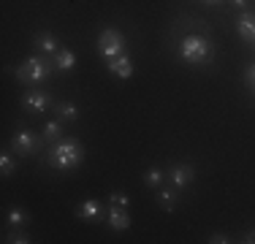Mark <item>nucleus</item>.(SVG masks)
<instances>
[{
    "label": "nucleus",
    "instance_id": "nucleus-9",
    "mask_svg": "<svg viewBox=\"0 0 255 244\" xmlns=\"http://www.w3.org/2000/svg\"><path fill=\"white\" fill-rule=\"evenodd\" d=\"M236 33L247 41V44H255V11H242L236 16Z\"/></svg>",
    "mask_w": 255,
    "mask_h": 244
},
{
    "label": "nucleus",
    "instance_id": "nucleus-19",
    "mask_svg": "<svg viewBox=\"0 0 255 244\" xmlns=\"http://www.w3.org/2000/svg\"><path fill=\"white\" fill-rule=\"evenodd\" d=\"M8 223L14 225V228H19V225H25V223H27V215H25V209H19V206H14V209L8 212Z\"/></svg>",
    "mask_w": 255,
    "mask_h": 244
},
{
    "label": "nucleus",
    "instance_id": "nucleus-10",
    "mask_svg": "<svg viewBox=\"0 0 255 244\" xmlns=\"http://www.w3.org/2000/svg\"><path fill=\"white\" fill-rule=\"evenodd\" d=\"M106 68H109V73H114L117 79H130L133 76V63H130V57H128V52L117 54V57H112V60H106Z\"/></svg>",
    "mask_w": 255,
    "mask_h": 244
},
{
    "label": "nucleus",
    "instance_id": "nucleus-12",
    "mask_svg": "<svg viewBox=\"0 0 255 244\" xmlns=\"http://www.w3.org/2000/svg\"><path fill=\"white\" fill-rule=\"evenodd\" d=\"M106 220L114 231H128L130 228V217H128V209L123 206H112L109 204V212H106Z\"/></svg>",
    "mask_w": 255,
    "mask_h": 244
},
{
    "label": "nucleus",
    "instance_id": "nucleus-3",
    "mask_svg": "<svg viewBox=\"0 0 255 244\" xmlns=\"http://www.w3.org/2000/svg\"><path fill=\"white\" fill-rule=\"evenodd\" d=\"M212 54H215V49H212L209 38H204V35H185L179 41V57L190 65L206 63V60H212Z\"/></svg>",
    "mask_w": 255,
    "mask_h": 244
},
{
    "label": "nucleus",
    "instance_id": "nucleus-17",
    "mask_svg": "<svg viewBox=\"0 0 255 244\" xmlns=\"http://www.w3.org/2000/svg\"><path fill=\"white\" fill-rule=\"evenodd\" d=\"M157 201H160L163 209L174 212V206H177V193H174V190H160V193H157Z\"/></svg>",
    "mask_w": 255,
    "mask_h": 244
},
{
    "label": "nucleus",
    "instance_id": "nucleus-18",
    "mask_svg": "<svg viewBox=\"0 0 255 244\" xmlns=\"http://www.w3.org/2000/svg\"><path fill=\"white\" fill-rule=\"evenodd\" d=\"M14 168H16V160L8 155V152H3V155H0V174L11 176V174H14Z\"/></svg>",
    "mask_w": 255,
    "mask_h": 244
},
{
    "label": "nucleus",
    "instance_id": "nucleus-24",
    "mask_svg": "<svg viewBox=\"0 0 255 244\" xmlns=\"http://www.w3.org/2000/svg\"><path fill=\"white\" fill-rule=\"evenodd\" d=\"M242 242H245V244H255V231H247V234L242 236Z\"/></svg>",
    "mask_w": 255,
    "mask_h": 244
},
{
    "label": "nucleus",
    "instance_id": "nucleus-27",
    "mask_svg": "<svg viewBox=\"0 0 255 244\" xmlns=\"http://www.w3.org/2000/svg\"><path fill=\"white\" fill-rule=\"evenodd\" d=\"M253 46H255V44H253Z\"/></svg>",
    "mask_w": 255,
    "mask_h": 244
},
{
    "label": "nucleus",
    "instance_id": "nucleus-25",
    "mask_svg": "<svg viewBox=\"0 0 255 244\" xmlns=\"http://www.w3.org/2000/svg\"><path fill=\"white\" fill-rule=\"evenodd\" d=\"M228 3L234 5V8H245V5H247V0H228Z\"/></svg>",
    "mask_w": 255,
    "mask_h": 244
},
{
    "label": "nucleus",
    "instance_id": "nucleus-6",
    "mask_svg": "<svg viewBox=\"0 0 255 244\" xmlns=\"http://www.w3.org/2000/svg\"><path fill=\"white\" fill-rule=\"evenodd\" d=\"M193 179H196V168H193L190 163H174V166L168 168V182H171L177 190H185Z\"/></svg>",
    "mask_w": 255,
    "mask_h": 244
},
{
    "label": "nucleus",
    "instance_id": "nucleus-1",
    "mask_svg": "<svg viewBox=\"0 0 255 244\" xmlns=\"http://www.w3.org/2000/svg\"><path fill=\"white\" fill-rule=\"evenodd\" d=\"M84 160V146L76 141V138H60L49 146L46 152V163L54 168V171H74L82 166Z\"/></svg>",
    "mask_w": 255,
    "mask_h": 244
},
{
    "label": "nucleus",
    "instance_id": "nucleus-16",
    "mask_svg": "<svg viewBox=\"0 0 255 244\" xmlns=\"http://www.w3.org/2000/svg\"><path fill=\"white\" fill-rule=\"evenodd\" d=\"M166 179V174H163V168H149L147 174H144V185L147 187H160V182Z\"/></svg>",
    "mask_w": 255,
    "mask_h": 244
},
{
    "label": "nucleus",
    "instance_id": "nucleus-22",
    "mask_svg": "<svg viewBox=\"0 0 255 244\" xmlns=\"http://www.w3.org/2000/svg\"><path fill=\"white\" fill-rule=\"evenodd\" d=\"M245 84L250 87V93H253V98H255V63H250L245 68Z\"/></svg>",
    "mask_w": 255,
    "mask_h": 244
},
{
    "label": "nucleus",
    "instance_id": "nucleus-4",
    "mask_svg": "<svg viewBox=\"0 0 255 244\" xmlns=\"http://www.w3.org/2000/svg\"><path fill=\"white\" fill-rule=\"evenodd\" d=\"M125 35L117 27H103L98 33V54L103 60H112L117 54H125Z\"/></svg>",
    "mask_w": 255,
    "mask_h": 244
},
{
    "label": "nucleus",
    "instance_id": "nucleus-15",
    "mask_svg": "<svg viewBox=\"0 0 255 244\" xmlns=\"http://www.w3.org/2000/svg\"><path fill=\"white\" fill-rule=\"evenodd\" d=\"M60 138H63V120H49L44 125V141L46 144H54V141H60Z\"/></svg>",
    "mask_w": 255,
    "mask_h": 244
},
{
    "label": "nucleus",
    "instance_id": "nucleus-20",
    "mask_svg": "<svg viewBox=\"0 0 255 244\" xmlns=\"http://www.w3.org/2000/svg\"><path fill=\"white\" fill-rule=\"evenodd\" d=\"M5 244H27V242H33V239H30V236L25 234V231H11V234L8 236H5V239H3Z\"/></svg>",
    "mask_w": 255,
    "mask_h": 244
},
{
    "label": "nucleus",
    "instance_id": "nucleus-14",
    "mask_svg": "<svg viewBox=\"0 0 255 244\" xmlns=\"http://www.w3.org/2000/svg\"><path fill=\"white\" fill-rule=\"evenodd\" d=\"M54 112H57V120H63V122H76L79 120V109H76V103H71V101H57L54 103Z\"/></svg>",
    "mask_w": 255,
    "mask_h": 244
},
{
    "label": "nucleus",
    "instance_id": "nucleus-13",
    "mask_svg": "<svg viewBox=\"0 0 255 244\" xmlns=\"http://www.w3.org/2000/svg\"><path fill=\"white\" fill-rule=\"evenodd\" d=\"M52 60H54V68L57 71H71L76 65V54L71 52V49H65V46H60V52L52 54Z\"/></svg>",
    "mask_w": 255,
    "mask_h": 244
},
{
    "label": "nucleus",
    "instance_id": "nucleus-11",
    "mask_svg": "<svg viewBox=\"0 0 255 244\" xmlns=\"http://www.w3.org/2000/svg\"><path fill=\"white\" fill-rule=\"evenodd\" d=\"M35 49H38L41 54H57L60 52V41L57 35L49 33V30H41V33H35Z\"/></svg>",
    "mask_w": 255,
    "mask_h": 244
},
{
    "label": "nucleus",
    "instance_id": "nucleus-23",
    "mask_svg": "<svg viewBox=\"0 0 255 244\" xmlns=\"http://www.w3.org/2000/svg\"><path fill=\"white\" fill-rule=\"evenodd\" d=\"M209 242H212V244H228L231 239H228L226 234H212V236H209Z\"/></svg>",
    "mask_w": 255,
    "mask_h": 244
},
{
    "label": "nucleus",
    "instance_id": "nucleus-21",
    "mask_svg": "<svg viewBox=\"0 0 255 244\" xmlns=\"http://www.w3.org/2000/svg\"><path fill=\"white\" fill-rule=\"evenodd\" d=\"M109 204H112V206H123V209H128V204H130V198H128L125 193L114 190L112 195H109Z\"/></svg>",
    "mask_w": 255,
    "mask_h": 244
},
{
    "label": "nucleus",
    "instance_id": "nucleus-2",
    "mask_svg": "<svg viewBox=\"0 0 255 244\" xmlns=\"http://www.w3.org/2000/svg\"><path fill=\"white\" fill-rule=\"evenodd\" d=\"M52 71H54V60H49V54H30L27 60H22V65H16L14 73L22 84L35 87V84H44L52 76Z\"/></svg>",
    "mask_w": 255,
    "mask_h": 244
},
{
    "label": "nucleus",
    "instance_id": "nucleus-5",
    "mask_svg": "<svg viewBox=\"0 0 255 244\" xmlns=\"http://www.w3.org/2000/svg\"><path fill=\"white\" fill-rule=\"evenodd\" d=\"M41 144H44V141H41V138L35 136L33 130H16V133H14V138H11V146H14V152H16L19 157L35 155Z\"/></svg>",
    "mask_w": 255,
    "mask_h": 244
},
{
    "label": "nucleus",
    "instance_id": "nucleus-7",
    "mask_svg": "<svg viewBox=\"0 0 255 244\" xmlns=\"http://www.w3.org/2000/svg\"><path fill=\"white\" fill-rule=\"evenodd\" d=\"M49 103H52L49 93H44V90H38V87H30L27 93L22 95V106H25L27 112H35V114L46 112V109H49Z\"/></svg>",
    "mask_w": 255,
    "mask_h": 244
},
{
    "label": "nucleus",
    "instance_id": "nucleus-26",
    "mask_svg": "<svg viewBox=\"0 0 255 244\" xmlns=\"http://www.w3.org/2000/svg\"><path fill=\"white\" fill-rule=\"evenodd\" d=\"M204 3H212V5H215V3H220V0H204Z\"/></svg>",
    "mask_w": 255,
    "mask_h": 244
},
{
    "label": "nucleus",
    "instance_id": "nucleus-8",
    "mask_svg": "<svg viewBox=\"0 0 255 244\" xmlns=\"http://www.w3.org/2000/svg\"><path fill=\"white\" fill-rule=\"evenodd\" d=\"M109 209H103V204L98 198H84L82 204L76 206V215L79 220H84V223H98V220L106 217Z\"/></svg>",
    "mask_w": 255,
    "mask_h": 244
}]
</instances>
